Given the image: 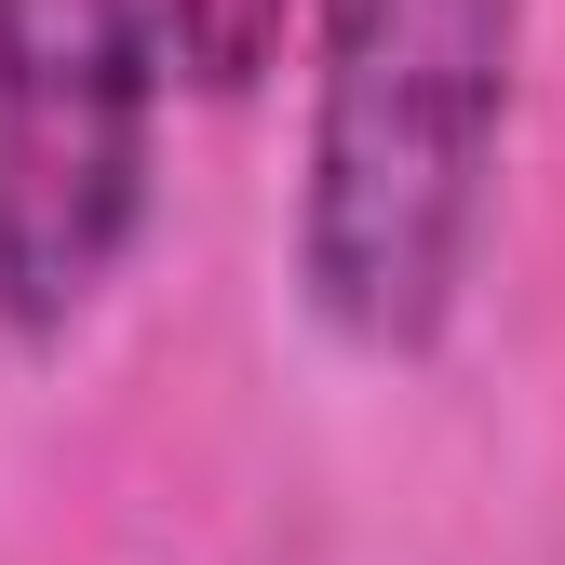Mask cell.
I'll return each mask as SVG.
<instances>
[{
	"mask_svg": "<svg viewBox=\"0 0 565 565\" xmlns=\"http://www.w3.org/2000/svg\"><path fill=\"white\" fill-rule=\"evenodd\" d=\"M512 67H525V0H323L297 282L337 350L417 364L458 323L484 202H499Z\"/></svg>",
	"mask_w": 565,
	"mask_h": 565,
	"instance_id": "obj_1",
	"label": "cell"
},
{
	"mask_svg": "<svg viewBox=\"0 0 565 565\" xmlns=\"http://www.w3.org/2000/svg\"><path fill=\"white\" fill-rule=\"evenodd\" d=\"M162 0H0V323L54 350L149 216Z\"/></svg>",
	"mask_w": 565,
	"mask_h": 565,
	"instance_id": "obj_2",
	"label": "cell"
},
{
	"mask_svg": "<svg viewBox=\"0 0 565 565\" xmlns=\"http://www.w3.org/2000/svg\"><path fill=\"white\" fill-rule=\"evenodd\" d=\"M282 28H297V0H162V67L189 95H256Z\"/></svg>",
	"mask_w": 565,
	"mask_h": 565,
	"instance_id": "obj_3",
	"label": "cell"
}]
</instances>
